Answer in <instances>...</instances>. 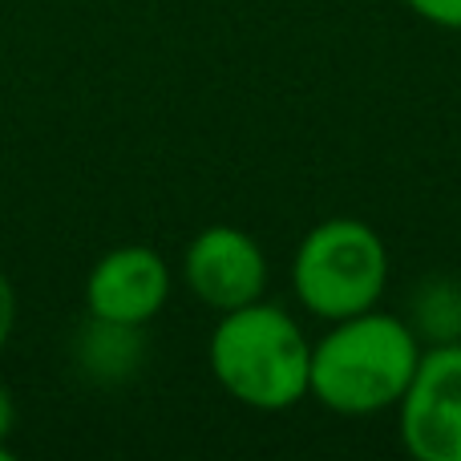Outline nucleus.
Here are the masks:
<instances>
[{"mask_svg":"<svg viewBox=\"0 0 461 461\" xmlns=\"http://www.w3.org/2000/svg\"><path fill=\"white\" fill-rule=\"evenodd\" d=\"M421 352V332L381 308L332 320V328L312 344L308 397L340 417H373L397 409Z\"/></svg>","mask_w":461,"mask_h":461,"instance_id":"obj_1","label":"nucleus"},{"mask_svg":"<svg viewBox=\"0 0 461 461\" xmlns=\"http://www.w3.org/2000/svg\"><path fill=\"white\" fill-rule=\"evenodd\" d=\"M207 360L219 389L255 413H284L312 389V340L292 312L267 300L223 312Z\"/></svg>","mask_w":461,"mask_h":461,"instance_id":"obj_2","label":"nucleus"},{"mask_svg":"<svg viewBox=\"0 0 461 461\" xmlns=\"http://www.w3.org/2000/svg\"><path fill=\"white\" fill-rule=\"evenodd\" d=\"M292 287L295 300L328 324L360 316L389 287V247L360 219H324L295 247Z\"/></svg>","mask_w":461,"mask_h":461,"instance_id":"obj_3","label":"nucleus"},{"mask_svg":"<svg viewBox=\"0 0 461 461\" xmlns=\"http://www.w3.org/2000/svg\"><path fill=\"white\" fill-rule=\"evenodd\" d=\"M397 421L401 446L417 461H461V340L421 352Z\"/></svg>","mask_w":461,"mask_h":461,"instance_id":"obj_4","label":"nucleus"},{"mask_svg":"<svg viewBox=\"0 0 461 461\" xmlns=\"http://www.w3.org/2000/svg\"><path fill=\"white\" fill-rule=\"evenodd\" d=\"M183 279L194 300H203L207 308H215L223 316V312L263 300L267 255L243 227H203L183 251Z\"/></svg>","mask_w":461,"mask_h":461,"instance_id":"obj_5","label":"nucleus"},{"mask_svg":"<svg viewBox=\"0 0 461 461\" xmlns=\"http://www.w3.org/2000/svg\"><path fill=\"white\" fill-rule=\"evenodd\" d=\"M170 300V267L154 247L122 243L86 276V312L105 324L146 328Z\"/></svg>","mask_w":461,"mask_h":461,"instance_id":"obj_6","label":"nucleus"},{"mask_svg":"<svg viewBox=\"0 0 461 461\" xmlns=\"http://www.w3.org/2000/svg\"><path fill=\"white\" fill-rule=\"evenodd\" d=\"M142 360V328H122L89 316V328L81 336V368L97 381H118L134 373Z\"/></svg>","mask_w":461,"mask_h":461,"instance_id":"obj_7","label":"nucleus"},{"mask_svg":"<svg viewBox=\"0 0 461 461\" xmlns=\"http://www.w3.org/2000/svg\"><path fill=\"white\" fill-rule=\"evenodd\" d=\"M405 8L421 21L438 24V29L461 32V0H405Z\"/></svg>","mask_w":461,"mask_h":461,"instance_id":"obj_8","label":"nucleus"},{"mask_svg":"<svg viewBox=\"0 0 461 461\" xmlns=\"http://www.w3.org/2000/svg\"><path fill=\"white\" fill-rule=\"evenodd\" d=\"M13 328H16V292L8 284V276L0 271V352L13 340Z\"/></svg>","mask_w":461,"mask_h":461,"instance_id":"obj_9","label":"nucleus"},{"mask_svg":"<svg viewBox=\"0 0 461 461\" xmlns=\"http://www.w3.org/2000/svg\"><path fill=\"white\" fill-rule=\"evenodd\" d=\"M13 425H16V405H13V393L0 384V461L13 457L8 449V438H13Z\"/></svg>","mask_w":461,"mask_h":461,"instance_id":"obj_10","label":"nucleus"}]
</instances>
